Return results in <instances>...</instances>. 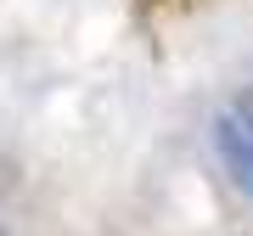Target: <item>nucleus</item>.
Returning a JSON list of instances; mask_svg holds the SVG:
<instances>
[{
  "instance_id": "nucleus-2",
  "label": "nucleus",
  "mask_w": 253,
  "mask_h": 236,
  "mask_svg": "<svg viewBox=\"0 0 253 236\" xmlns=\"http://www.w3.org/2000/svg\"><path fill=\"white\" fill-rule=\"evenodd\" d=\"M236 118H242V124H248V129H253V90H248V96H242V101H236Z\"/></svg>"
},
{
  "instance_id": "nucleus-1",
  "label": "nucleus",
  "mask_w": 253,
  "mask_h": 236,
  "mask_svg": "<svg viewBox=\"0 0 253 236\" xmlns=\"http://www.w3.org/2000/svg\"><path fill=\"white\" fill-rule=\"evenodd\" d=\"M214 141H219V157H225L231 180L242 186L248 202H253V129L231 113V118H219V124H214Z\"/></svg>"
},
{
  "instance_id": "nucleus-3",
  "label": "nucleus",
  "mask_w": 253,
  "mask_h": 236,
  "mask_svg": "<svg viewBox=\"0 0 253 236\" xmlns=\"http://www.w3.org/2000/svg\"><path fill=\"white\" fill-rule=\"evenodd\" d=\"M0 236H6V231H0Z\"/></svg>"
}]
</instances>
